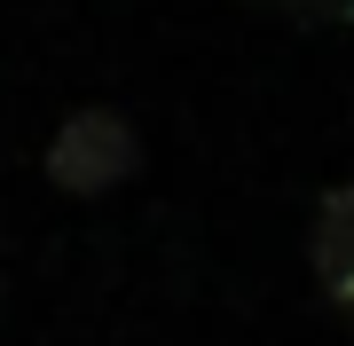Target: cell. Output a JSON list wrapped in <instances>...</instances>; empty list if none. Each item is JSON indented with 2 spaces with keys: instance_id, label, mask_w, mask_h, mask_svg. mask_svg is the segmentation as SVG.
<instances>
[{
  "instance_id": "6da1fadb",
  "label": "cell",
  "mask_w": 354,
  "mask_h": 346,
  "mask_svg": "<svg viewBox=\"0 0 354 346\" xmlns=\"http://www.w3.org/2000/svg\"><path fill=\"white\" fill-rule=\"evenodd\" d=\"M142 166V142L118 110H71L64 134L48 142V181L64 197H102Z\"/></svg>"
},
{
  "instance_id": "7a4b0ae2",
  "label": "cell",
  "mask_w": 354,
  "mask_h": 346,
  "mask_svg": "<svg viewBox=\"0 0 354 346\" xmlns=\"http://www.w3.org/2000/svg\"><path fill=\"white\" fill-rule=\"evenodd\" d=\"M307 260H315L323 299H339V307L354 315V181H339V189L323 197L315 236H307Z\"/></svg>"
},
{
  "instance_id": "3957f363",
  "label": "cell",
  "mask_w": 354,
  "mask_h": 346,
  "mask_svg": "<svg viewBox=\"0 0 354 346\" xmlns=\"http://www.w3.org/2000/svg\"><path fill=\"white\" fill-rule=\"evenodd\" d=\"M260 8H291V16H354L346 0H260Z\"/></svg>"
}]
</instances>
